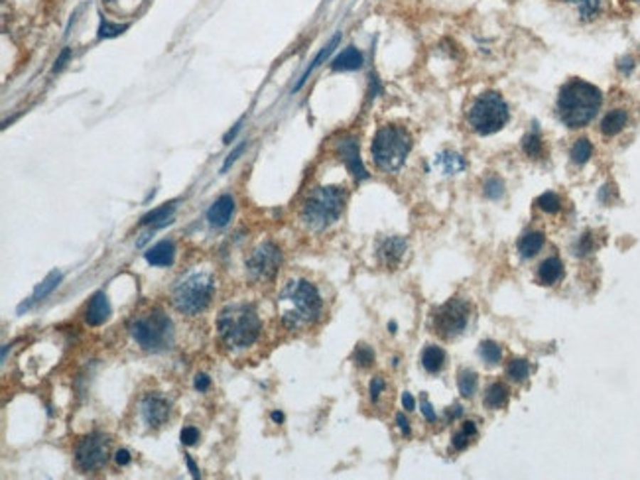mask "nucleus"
Returning <instances> with one entry per match:
<instances>
[{
    "label": "nucleus",
    "instance_id": "obj_1",
    "mask_svg": "<svg viewBox=\"0 0 640 480\" xmlns=\"http://www.w3.org/2000/svg\"><path fill=\"white\" fill-rule=\"evenodd\" d=\"M282 323L292 331L314 325L324 313V299L307 279L288 282L278 297Z\"/></svg>",
    "mask_w": 640,
    "mask_h": 480
},
{
    "label": "nucleus",
    "instance_id": "obj_2",
    "mask_svg": "<svg viewBox=\"0 0 640 480\" xmlns=\"http://www.w3.org/2000/svg\"><path fill=\"white\" fill-rule=\"evenodd\" d=\"M603 102V95L595 85L572 79L563 85L558 97V114L565 127L581 128L587 127L593 118L597 117Z\"/></svg>",
    "mask_w": 640,
    "mask_h": 480
},
{
    "label": "nucleus",
    "instance_id": "obj_3",
    "mask_svg": "<svg viewBox=\"0 0 640 480\" xmlns=\"http://www.w3.org/2000/svg\"><path fill=\"white\" fill-rule=\"evenodd\" d=\"M217 329L223 343L230 348H247L255 345L260 337L262 323L252 305L233 304L227 305L217 319Z\"/></svg>",
    "mask_w": 640,
    "mask_h": 480
},
{
    "label": "nucleus",
    "instance_id": "obj_4",
    "mask_svg": "<svg viewBox=\"0 0 640 480\" xmlns=\"http://www.w3.org/2000/svg\"><path fill=\"white\" fill-rule=\"evenodd\" d=\"M345 199H347V195L343 191V187H317L304 203L302 220L311 230H325L341 217Z\"/></svg>",
    "mask_w": 640,
    "mask_h": 480
},
{
    "label": "nucleus",
    "instance_id": "obj_5",
    "mask_svg": "<svg viewBox=\"0 0 640 480\" xmlns=\"http://www.w3.org/2000/svg\"><path fill=\"white\" fill-rule=\"evenodd\" d=\"M410 150H412V138L408 130L393 124L378 128L370 148L375 164L386 174L398 171L408 158Z\"/></svg>",
    "mask_w": 640,
    "mask_h": 480
},
{
    "label": "nucleus",
    "instance_id": "obj_6",
    "mask_svg": "<svg viewBox=\"0 0 640 480\" xmlns=\"http://www.w3.org/2000/svg\"><path fill=\"white\" fill-rule=\"evenodd\" d=\"M128 331L138 346L144 351H162L171 345L174 329H171L170 317L162 309H150V311L134 315L128 323Z\"/></svg>",
    "mask_w": 640,
    "mask_h": 480
},
{
    "label": "nucleus",
    "instance_id": "obj_7",
    "mask_svg": "<svg viewBox=\"0 0 640 480\" xmlns=\"http://www.w3.org/2000/svg\"><path fill=\"white\" fill-rule=\"evenodd\" d=\"M215 294V279L211 274L196 272L183 278L174 287L171 302L174 307L183 315H199L211 304Z\"/></svg>",
    "mask_w": 640,
    "mask_h": 480
},
{
    "label": "nucleus",
    "instance_id": "obj_8",
    "mask_svg": "<svg viewBox=\"0 0 640 480\" xmlns=\"http://www.w3.org/2000/svg\"><path fill=\"white\" fill-rule=\"evenodd\" d=\"M467 122L477 134H495L508 122V107L501 95L486 91L473 101L467 112Z\"/></svg>",
    "mask_w": 640,
    "mask_h": 480
},
{
    "label": "nucleus",
    "instance_id": "obj_9",
    "mask_svg": "<svg viewBox=\"0 0 640 480\" xmlns=\"http://www.w3.org/2000/svg\"><path fill=\"white\" fill-rule=\"evenodd\" d=\"M469 304L453 297L447 304L442 305L434 315V329L439 337L455 338L459 337L469 323Z\"/></svg>",
    "mask_w": 640,
    "mask_h": 480
},
{
    "label": "nucleus",
    "instance_id": "obj_10",
    "mask_svg": "<svg viewBox=\"0 0 640 480\" xmlns=\"http://www.w3.org/2000/svg\"><path fill=\"white\" fill-rule=\"evenodd\" d=\"M282 266V252L278 246L266 240L248 254L247 272L256 282H270Z\"/></svg>",
    "mask_w": 640,
    "mask_h": 480
},
{
    "label": "nucleus",
    "instance_id": "obj_11",
    "mask_svg": "<svg viewBox=\"0 0 640 480\" xmlns=\"http://www.w3.org/2000/svg\"><path fill=\"white\" fill-rule=\"evenodd\" d=\"M109 461V441L102 433H91L75 447V464L81 472L101 471Z\"/></svg>",
    "mask_w": 640,
    "mask_h": 480
},
{
    "label": "nucleus",
    "instance_id": "obj_12",
    "mask_svg": "<svg viewBox=\"0 0 640 480\" xmlns=\"http://www.w3.org/2000/svg\"><path fill=\"white\" fill-rule=\"evenodd\" d=\"M335 148H337L339 158L345 161V166L349 168V171L353 174L355 179H367L368 174L367 169H365V166H363V161H361L357 138H353V136H343V138L337 140Z\"/></svg>",
    "mask_w": 640,
    "mask_h": 480
},
{
    "label": "nucleus",
    "instance_id": "obj_13",
    "mask_svg": "<svg viewBox=\"0 0 640 480\" xmlns=\"http://www.w3.org/2000/svg\"><path fill=\"white\" fill-rule=\"evenodd\" d=\"M140 412L144 417L146 425L150 427H160L166 423L170 415V404L160 396H146L140 405Z\"/></svg>",
    "mask_w": 640,
    "mask_h": 480
},
{
    "label": "nucleus",
    "instance_id": "obj_14",
    "mask_svg": "<svg viewBox=\"0 0 640 480\" xmlns=\"http://www.w3.org/2000/svg\"><path fill=\"white\" fill-rule=\"evenodd\" d=\"M233 213H235V199H233L230 195H221V197L209 207V211H207V220H209L211 227L221 228L225 227V225H229Z\"/></svg>",
    "mask_w": 640,
    "mask_h": 480
},
{
    "label": "nucleus",
    "instance_id": "obj_15",
    "mask_svg": "<svg viewBox=\"0 0 640 480\" xmlns=\"http://www.w3.org/2000/svg\"><path fill=\"white\" fill-rule=\"evenodd\" d=\"M406 252V240L400 238V236H390L386 238L380 248H378V258L383 260L384 266L388 268H396L398 262L402 260V256Z\"/></svg>",
    "mask_w": 640,
    "mask_h": 480
},
{
    "label": "nucleus",
    "instance_id": "obj_16",
    "mask_svg": "<svg viewBox=\"0 0 640 480\" xmlns=\"http://www.w3.org/2000/svg\"><path fill=\"white\" fill-rule=\"evenodd\" d=\"M111 315V304H109V297L105 295V292H97L91 299V304L87 307L85 321L91 325V327H99L105 321L109 319Z\"/></svg>",
    "mask_w": 640,
    "mask_h": 480
},
{
    "label": "nucleus",
    "instance_id": "obj_17",
    "mask_svg": "<svg viewBox=\"0 0 640 480\" xmlns=\"http://www.w3.org/2000/svg\"><path fill=\"white\" fill-rule=\"evenodd\" d=\"M144 258L152 266H171L176 258V246L171 240H162V242L154 245L152 248H148Z\"/></svg>",
    "mask_w": 640,
    "mask_h": 480
},
{
    "label": "nucleus",
    "instance_id": "obj_18",
    "mask_svg": "<svg viewBox=\"0 0 640 480\" xmlns=\"http://www.w3.org/2000/svg\"><path fill=\"white\" fill-rule=\"evenodd\" d=\"M563 278V264L560 258H546V260L540 264V268H538V279H540V284H544V286H554L555 282H560Z\"/></svg>",
    "mask_w": 640,
    "mask_h": 480
},
{
    "label": "nucleus",
    "instance_id": "obj_19",
    "mask_svg": "<svg viewBox=\"0 0 640 480\" xmlns=\"http://www.w3.org/2000/svg\"><path fill=\"white\" fill-rule=\"evenodd\" d=\"M363 65V53L349 46L347 50H343L337 58L331 61L333 71H355Z\"/></svg>",
    "mask_w": 640,
    "mask_h": 480
},
{
    "label": "nucleus",
    "instance_id": "obj_20",
    "mask_svg": "<svg viewBox=\"0 0 640 480\" xmlns=\"http://www.w3.org/2000/svg\"><path fill=\"white\" fill-rule=\"evenodd\" d=\"M629 122V114L626 110L623 109H614L611 112H607L605 118L601 120V132L605 136H614L619 134Z\"/></svg>",
    "mask_w": 640,
    "mask_h": 480
},
{
    "label": "nucleus",
    "instance_id": "obj_21",
    "mask_svg": "<svg viewBox=\"0 0 640 480\" xmlns=\"http://www.w3.org/2000/svg\"><path fill=\"white\" fill-rule=\"evenodd\" d=\"M61 278H63V276H61L60 272H51L50 276L43 279L40 286L36 287V292H34V295L30 297V302H28V304H24V305H20V309H18V311L22 313V311H24V309H30V307H32V305H34L36 302H40V299H43V297H48V295H50L51 292L55 289V287L60 286Z\"/></svg>",
    "mask_w": 640,
    "mask_h": 480
},
{
    "label": "nucleus",
    "instance_id": "obj_22",
    "mask_svg": "<svg viewBox=\"0 0 640 480\" xmlns=\"http://www.w3.org/2000/svg\"><path fill=\"white\" fill-rule=\"evenodd\" d=\"M544 240H546L544 235L538 233V230H530V233H526V235L518 240V252H521L522 258H532V256H536V254L542 250Z\"/></svg>",
    "mask_w": 640,
    "mask_h": 480
},
{
    "label": "nucleus",
    "instance_id": "obj_23",
    "mask_svg": "<svg viewBox=\"0 0 640 480\" xmlns=\"http://www.w3.org/2000/svg\"><path fill=\"white\" fill-rule=\"evenodd\" d=\"M174 211H176V205L174 203H166L162 207H158V209H154L148 215H144L142 220H140V225H152L154 228L166 227L168 223H171Z\"/></svg>",
    "mask_w": 640,
    "mask_h": 480
},
{
    "label": "nucleus",
    "instance_id": "obj_24",
    "mask_svg": "<svg viewBox=\"0 0 640 480\" xmlns=\"http://www.w3.org/2000/svg\"><path fill=\"white\" fill-rule=\"evenodd\" d=\"M444 363H445V353L439 348V346L430 345L424 348V353H422V366H424L430 374H435V372L442 370V368H444Z\"/></svg>",
    "mask_w": 640,
    "mask_h": 480
},
{
    "label": "nucleus",
    "instance_id": "obj_25",
    "mask_svg": "<svg viewBox=\"0 0 640 480\" xmlns=\"http://www.w3.org/2000/svg\"><path fill=\"white\" fill-rule=\"evenodd\" d=\"M506 400H508V390H506L504 384L495 382V384L489 386L485 396V405H489L491 410H498V407H503L506 404Z\"/></svg>",
    "mask_w": 640,
    "mask_h": 480
},
{
    "label": "nucleus",
    "instance_id": "obj_26",
    "mask_svg": "<svg viewBox=\"0 0 640 480\" xmlns=\"http://www.w3.org/2000/svg\"><path fill=\"white\" fill-rule=\"evenodd\" d=\"M339 40H341V34H335L331 38V42L327 43V46H325L324 50L319 51V53H317V58L314 59V61H311V65H309V68L306 69V73H304V75H302V79H299V83L296 85V87H294V91H298L299 87H302V85L306 83L307 81V77H309V73H311V71H314V69L316 68H319V65H321V61H324V59H327L329 58V53H331L333 50H335V46H337V43H339Z\"/></svg>",
    "mask_w": 640,
    "mask_h": 480
},
{
    "label": "nucleus",
    "instance_id": "obj_27",
    "mask_svg": "<svg viewBox=\"0 0 640 480\" xmlns=\"http://www.w3.org/2000/svg\"><path fill=\"white\" fill-rule=\"evenodd\" d=\"M435 164L444 169L445 174H457L461 169H465V161H463L459 154L455 152H442L437 156Z\"/></svg>",
    "mask_w": 640,
    "mask_h": 480
},
{
    "label": "nucleus",
    "instance_id": "obj_28",
    "mask_svg": "<svg viewBox=\"0 0 640 480\" xmlns=\"http://www.w3.org/2000/svg\"><path fill=\"white\" fill-rule=\"evenodd\" d=\"M475 433H477L475 423L473 422L463 423L461 431H457V433L453 435V449H455V451H463V449H467V445L471 443V439L475 437Z\"/></svg>",
    "mask_w": 640,
    "mask_h": 480
},
{
    "label": "nucleus",
    "instance_id": "obj_29",
    "mask_svg": "<svg viewBox=\"0 0 640 480\" xmlns=\"http://www.w3.org/2000/svg\"><path fill=\"white\" fill-rule=\"evenodd\" d=\"M457 384H459L461 396L471 398L475 394V390H477V374L473 370H461Z\"/></svg>",
    "mask_w": 640,
    "mask_h": 480
},
{
    "label": "nucleus",
    "instance_id": "obj_30",
    "mask_svg": "<svg viewBox=\"0 0 640 480\" xmlns=\"http://www.w3.org/2000/svg\"><path fill=\"white\" fill-rule=\"evenodd\" d=\"M565 2H572L580 10V16L583 20H591V18L597 16V12L601 10V0H565Z\"/></svg>",
    "mask_w": 640,
    "mask_h": 480
},
{
    "label": "nucleus",
    "instance_id": "obj_31",
    "mask_svg": "<svg viewBox=\"0 0 640 480\" xmlns=\"http://www.w3.org/2000/svg\"><path fill=\"white\" fill-rule=\"evenodd\" d=\"M479 353H481V358L489 364H498L501 363V356H503V351H501V346L493 343V341H485V343H481V348H479Z\"/></svg>",
    "mask_w": 640,
    "mask_h": 480
},
{
    "label": "nucleus",
    "instance_id": "obj_32",
    "mask_svg": "<svg viewBox=\"0 0 640 480\" xmlns=\"http://www.w3.org/2000/svg\"><path fill=\"white\" fill-rule=\"evenodd\" d=\"M591 154H593V146H591V142H589L587 138H581V140H577L575 146L572 148V160L581 166V164H585V161L591 158Z\"/></svg>",
    "mask_w": 640,
    "mask_h": 480
},
{
    "label": "nucleus",
    "instance_id": "obj_33",
    "mask_svg": "<svg viewBox=\"0 0 640 480\" xmlns=\"http://www.w3.org/2000/svg\"><path fill=\"white\" fill-rule=\"evenodd\" d=\"M522 150L528 154L530 158H538V156L542 154V138H540V134H538L536 130L524 136V140H522Z\"/></svg>",
    "mask_w": 640,
    "mask_h": 480
},
{
    "label": "nucleus",
    "instance_id": "obj_34",
    "mask_svg": "<svg viewBox=\"0 0 640 480\" xmlns=\"http://www.w3.org/2000/svg\"><path fill=\"white\" fill-rule=\"evenodd\" d=\"M536 205L540 207V209H542V211H546V213H558L560 209H562V201H560V197H558L555 193H550V191L544 195H540V197L536 199Z\"/></svg>",
    "mask_w": 640,
    "mask_h": 480
},
{
    "label": "nucleus",
    "instance_id": "obj_35",
    "mask_svg": "<svg viewBox=\"0 0 640 480\" xmlns=\"http://www.w3.org/2000/svg\"><path fill=\"white\" fill-rule=\"evenodd\" d=\"M508 376H511L512 380H514V382H522V380H526L528 378V374H530V366H528V363H526V361H522V358H516V361H512L511 364H508Z\"/></svg>",
    "mask_w": 640,
    "mask_h": 480
},
{
    "label": "nucleus",
    "instance_id": "obj_36",
    "mask_svg": "<svg viewBox=\"0 0 640 480\" xmlns=\"http://www.w3.org/2000/svg\"><path fill=\"white\" fill-rule=\"evenodd\" d=\"M124 30H128V24H111L109 20H105L101 18V26H99V38L101 40H109V38H117L120 36Z\"/></svg>",
    "mask_w": 640,
    "mask_h": 480
},
{
    "label": "nucleus",
    "instance_id": "obj_37",
    "mask_svg": "<svg viewBox=\"0 0 640 480\" xmlns=\"http://www.w3.org/2000/svg\"><path fill=\"white\" fill-rule=\"evenodd\" d=\"M355 363L358 366H363V368H368L370 364L375 363V353H373V348L367 345H358L357 351H355Z\"/></svg>",
    "mask_w": 640,
    "mask_h": 480
},
{
    "label": "nucleus",
    "instance_id": "obj_38",
    "mask_svg": "<svg viewBox=\"0 0 640 480\" xmlns=\"http://www.w3.org/2000/svg\"><path fill=\"white\" fill-rule=\"evenodd\" d=\"M504 191V186L501 179H496V177H491V179H486L485 183V195L486 197H491V199H498Z\"/></svg>",
    "mask_w": 640,
    "mask_h": 480
},
{
    "label": "nucleus",
    "instance_id": "obj_39",
    "mask_svg": "<svg viewBox=\"0 0 640 480\" xmlns=\"http://www.w3.org/2000/svg\"><path fill=\"white\" fill-rule=\"evenodd\" d=\"M179 439H181V443H183L186 447L196 445L197 441H199V431H197V427H193V425H188V427H183V430H181V433H179Z\"/></svg>",
    "mask_w": 640,
    "mask_h": 480
},
{
    "label": "nucleus",
    "instance_id": "obj_40",
    "mask_svg": "<svg viewBox=\"0 0 640 480\" xmlns=\"http://www.w3.org/2000/svg\"><path fill=\"white\" fill-rule=\"evenodd\" d=\"M245 148H247V142L239 144V146H237V148H235V150H233V152H230L229 156H227V160H225V164H223V168H221L223 174H225V171H227V169H229L230 166L235 164V161L239 160V156L242 152H245Z\"/></svg>",
    "mask_w": 640,
    "mask_h": 480
},
{
    "label": "nucleus",
    "instance_id": "obj_41",
    "mask_svg": "<svg viewBox=\"0 0 640 480\" xmlns=\"http://www.w3.org/2000/svg\"><path fill=\"white\" fill-rule=\"evenodd\" d=\"M383 390H384V380L380 378V376L373 378V382H370V400L375 402L376 398L380 396V392H383Z\"/></svg>",
    "mask_w": 640,
    "mask_h": 480
},
{
    "label": "nucleus",
    "instance_id": "obj_42",
    "mask_svg": "<svg viewBox=\"0 0 640 480\" xmlns=\"http://www.w3.org/2000/svg\"><path fill=\"white\" fill-rule=\"evenodd\" d=\"M69 58H71V50H69V48H65V50L61 51L60 58L55 59V65H53V69H51V71H53V73H58V71H61V69L65 68V61H68Z\"/></svg>",
    "mask_w": 640,
    "mask_h": 480
},
{
    "label": "nucleus",
    "instance_id": "obj_43",
    "mask_svg": "<svg viewBox=\"0 0 640 480\" xmlns=\"http://www.w3.org/2000/svg\"><path fill=\"white\" fill-rule=\"evenodd\" d=\"M211 386V378L207 376V374H197L196 376V390L199 392H207Z\"/></svg>",
    "mask_w": 640,
    "mask_h": 480
},
{
    "label": "nucleus",
    "instance_id": "obj_44",
    "mask_svg": "<svg viewBox=\"0 0 640 480\" xmlns=\"http://www.w3.org/2000/svg\"><path fill=\"white\" fill-rule=\"evenodd\" d=\"M114 461H117L119 466H127V464L132 461V457H130V453H128L127 449H120V451L114 453Z\"/></svg>",
    "mask_w": 640,
    "mask_h": 480
},
{
    "label": "nucleus",
    "instance_id": "obj_45",
    "mask_svg": "<svg viewBox=\"0 0 640 480\" xmlns=\"http://www.w3.org/2000/svg\"><path fill=\"white\" fill-rule=\"evenodd\" d=\"M422 413H424V415H426L427 422H435V412H434V407H432V404H430V402H427L426 398H424V400H422Z\"/></svg>",
    "mask_w": 640,
    "mask_h": 480
},
{
    "label": "nucleus",
    "instance_id": "obj_46",
    "mask_svg": "<svg viewBox=\"0 0 640 480\" xmlns=\"http://www.w3.org/2000/svg\"><path fill=\"white\" fill-rule=\"evenodd\" d=\"M396 423H398V427H400V431L404 435H410V423L408 420L404 417V413H398V415H396Z\"/></svg>",
    "mask_w": 640,
    "mask_h": 480
},
{
    "label": "nucleus",
    "instance_id": "obj_47",
    "mask_svg": "<svg viewBox=\"0 0 640 480\" xmlns=\"http://www.w3.org/2000/svg\"><path fill=\"white\" fill-rule=\"evenodd\" d=\"M402 405H404L408 412H412V410L416 407V402H414V398L410 396L408 392H404V394H402Z\"/></svg>",
    "mask_w": 640,
    "mask_h": 480
},
{
    "label": "nucleus",
    "instance_id": "obj_48",
    "mask_svg": "<svg viewBox=\"0 0 640 480\" xmlns=\"http://www.w3.org/2000/svg\"><path fill=\"white\" fill-rule=\"evenodd\" d=\"M240 128H242V120H239V122L235 124V128H233L230 132H227V134H225V140H223V142L230 144V140H233V138H235V136H237L240 132Z\"/></svg>",
    "mask_w": 640,
    "mask_h": 480
},
{
    "label": "nucleus",
    "instance_id": "obj_49",
    "mask_svg": "<svg viewBox=\"0 0 640 480\" xmlns=\"http://www.w3.org/2000/svg\"><path fill=\"white\" fill-rule=\"evenodd\" d=\"M186 463H188L189 471H191V476H193V479H199V469H197L196 463H193V459H191V457H186Z\"/></svg>",
    "mask_w": 640,
    "mask_h": 480
},
{
    "label": "nucleus",
    "instance_id": "obj_50",
    "mask_svg": "<svg viewBox=\"0 0 640 480\" xmlns=\"http://www.w3.org/2000/svg\"><path fill=\"white\" fill-rule=\"evenodd\" d=\"M272 422H276V423H282V422H284V413L274 412V413H272Z\"/></svg>",
    "mask_w": 640,
    "mask_h": 480
},
{
    "label": "nucleus",
    "instance_id": "obj_51",
    "mask_svg": "<svg viewBox=\"0 0 640 480\" xmlns=\"http://www.w3.org/2000/svg\"><path fill=\"white\" fill-rule=\"evenodd\" d=\"M459 415H461V405H455V407H452L449 417H459Z\"/></svg>",
    "mask_w": 640,
    "mask_h": 480
},
{
    "label": "nucleus",
    "instance_id": "obj_52",
    "mask_svg": "<svg viewBox=\"0 0 640 480\" xmlns=\"http://www.w3.org/2000/svg\"><path fill=\"white\" fill-rule=\"evenodd\" d=\"M632 2H640V0H632Z\"/></svg>",
    "mask_w": 640,
    "mask_h": 480
}]
</instances>
